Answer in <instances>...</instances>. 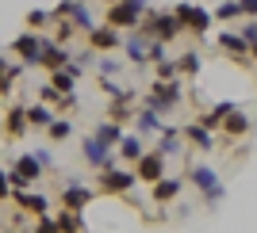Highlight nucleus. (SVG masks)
<instances>
[{
  "mask_svg": "<svg viewBox=\"0 0 257 233\" xmlns=\"http://www.w3.org/2000/svg\"><path fill=\"white\" fill-rule=\"evenodd\" d=\"M39 96H43V104H54V100H62V92L54 84H46V88H39Z\"/></svg>",
  "mask_w": 257,
  "mask_h": 233,
  "instance_id": "nucleus-31",
  "label": "nucleus"
},
{
  "mask_svg": "<svg viewBox=\"0 0 257 233\" xmlns=\"http://www.w3.org/2000/svg\"><path fill=\"white\" fill-rule=\"evenodd\" d=\"M27 126H31V122H27V107H12V115H8V134H16V138H20Z\"/></svg>",
  "mask_w": 257,
  "mask_h": 233,
  "instance_id": "nucleus-14",
  "label": "nucleus"
},
{
  "mask_svg": "<svg viewBox=\"0 0 257 233\" xmlns=\"http://www.w3.org/2000/svg\"><path fill=\"white\" fill-rule=\"evenodd\" d=\"M154 96H158V100H165V104H177V100H181V84H177V80H173V76H169V84H158V88H154Z\"/></svg>",
  "mask_w": 257,
  "mask_h": 233,
  "instance_id": "nucleus-17",
  "label": "nucleus"
},
{
  "mask_svg": "<svg viewBox=\"0 0 257 233\" xmlns=\"http://www.w3.org/2000/svg\"><path fill=\"white\" fill-rule=\"evenodd\" d=\"M158 134H161V153H177V130H165V126H161L158 130Z\"/></svg>",
  "mask_w": 257,
  "mask_h": 233,
  "instance_id": "nucleus-26",
  "label": "nucleus"
},
{
  "mask_svg": "<svg viewBox=\"0 0 257 233\" xmlns=\"http://www.w3.org/2000/svg\"><path fill=\"white\" fill-rule=\"evenodd\" d=\"M127 54H131V62H146V46L139 42V38H127Z\"/></svg>",
  "mask_w": 257,
  "mask_h": 233,
  "instance_id": "nucleus-29",
  "label": "nucleus"
},
{
  "mask_svg": "<svg viewBox=\"0 0 257 233\" xmlns=\"http://www.w3.org/2000/svg\"><path fill=\"white\" fill-rule=\"evenodd\" d=\"M142 8H146V0H123V4H111V12H107V20L111 23H119V27H135L139 23V16H142Z\"/></svg>",
  "mask_w": 257,
  "mask_h": 233,
  "instance_id": "nucleus-2",
  "label": "nucleus"
},
{
  "mask_svg": "<svg viewBox=\"0 0 257 233\" xmlns=\"http://www.w3.org/2000/svg\"><path fill=\"white\" fill-rule=\"evenodd\" d=\"M92 46L96 50H111V46H119V34L107 31V27H92Z\"/></svg>",
  "mask_w": 257,
  "mask_h": 233,
  "instance_id": "nucleus-13",
  "label": "nucleus"
},
{
  "mask_svg": "<svg viewBox=\"0 0 257 233\" xmlns=\"http://www.w3.org/2000/svg\"><path fill=\"white\" fill-rule=\"evenodd\" d=\"M12 172H20L27 184H35L39 176H43V164H39V157H35V153H23V157H16V168H12Z\"/></svg>",
  "mask_w": 257,
  "mask_h": 233,
  "instance_id": "nucleus-8",
  "label": "nucleus"
},
{
  "mask_svg": "<svg viewBox=\"0 0 257 233\" xmlns=\"http://www.w3.org/2000/svg\"><path fill=\"white\" fill-rule=\"evenodd\" d=\"M96 138H100V142H107V146H111V142H119V138H123V130H119L115 122H104V126L96 130Z\"/></svg>",
  "mask_w": 257,
  "mask_h": 233,
  "instance_id": "nucleus-24",
  "label": "nucleus"
},
{
  "mask_svg": "<svg viewBox=\"0 0 257 233\" xmlns=\"http://www.w3.org/2000/svg\"><path fill=\"white\" fill-rule=\"evenodd\" d=\"M50 107H27V122L31 126H50Z\"/></svg>",
  "mask_w": 257,
  "mask_h": 233,
  "instance_id": "nucleus-21",
  "label": "nucleus"
},
{
  "mask_svg": "<svg viewBox=\"0 0 257 233\" xmlns=\"http://www.w3.org/2000/svg\"><path fill=\"white\" fill-rule=\"evenodd\" d=\"M146 54H150L154 62H161V58H165V46H161V42H154V46H150V50H146Z\"/></svg>",
  "mask_w": 257,
  "mask_h": 233,
  "instance_id": "nucleus-37",
  "label": "nucleus"
},
{
  "mask_svg": "<svg viewBox=\"0 0 257 233\" xmlns=\"http://www.w3.org/2000/svg\"><path fill=\"white\" fill-rule=\"evenodd\" d=\"M242 38H246V42H253V46H257V20H253V23H249L246 31H242Z\"/></svg>",
  "mask_w": 257,
  "mask_h": 233,
  "instance_id": "nucleus-35",
  "label": "nucleus"
},
{
  "mask_svg": "<svg viewBox=\"0 0 257 233\" xmlns=\"http://www.w3.org/2000/svg\"><path fill=\"white\" fill-rule=\"evenodd\" d=\"M131 184H139V176H131V172H115V168H104V188H107V191H131Z\"/></svg>",
  "mask_w": 257,
  "mask_h": 233,
  "instance_id": "nucleus-9",
  "label": "nucleus"
},
{
  "mask_svg": "<svg viewBox=\"0 0 257 233\" xmlns=\"http://www.w3.org/2000/svg\"><path fill=\"white\" fill-rule=\"evenodd\" d=\"M12 195V180H8V172L0 168V199H8Z\"/></svg>",
  "mask_w": 257,
  "mask_h": 233,
  "instance_id": "nucleus-33",
  "label": "nucleus"
},
{
  "mask_svg": "<svg viewBox=\"0 0 257 233\" xmlns=\"http://www.w3.org/2000/svg\"><path fill=\"white\" fill-rule=\"evenodd\" d=\"M58 12H62V16H73V20L81 23L85 31H92V16H88V8L81 4V0H65V4H62Z\"/></svg>",
  "mask_w": 257,
  "mask_h": 233,
  "instance_id": "nucleus-12",
  "label": "nucleus"
},
{
  "mask_svg": "<svg viewBox=\"0 0 257 233\" xmlns=\"http://www.w3.org/2000/svg\"><path fill=\"white\" fill-rule=\"evenodd\" d=\"M58 226H62V230H81V226H85V222L77 218V210H69V214H65V218H62V222H58Z\"/></svg>",
  "mask_w": 257,
  "mask_h": 233,
  "instance_id": "nucleus-30",
  "label": "nucleus"
},
{
  "mask_svg": "<svg viewBox=\"0 0 257 233\" xmlns=\"http://www.w3.org/2000/svg\"><path fill=\"white\" fill-rule=\"evenodd\" d=\"M16 202H20L23 210H46V195H27V191H16Z\"/></svg>",
  "mask_w": 257,
  "mask_h": 233,
  "instance_id": "nucleus-16",
  "label": "nucleus"
},
{
  "mask_svg": "<svg viewBox=\"0 0 257 233\" xmlns=\"http://www.w3.org/2000/svg\"><path fill=\"white\" fill-rule=\"evenodd\" d=\"M20 73H23V65H8L4 58H0V92H8V88H12V80H16Z\"/></svg>",
  "mask_w": 257,
  "mask_h": 233,
  "instance_id": "nucleus-18",
  "label": "nucleus"
},
{
  "mask_svg": "<svg viewBox=\"0 0 257 233\" xmlns=\"http://www.w3.org/2000/svg\"><path fill=\"white\" fill-rule=\"evenodd\" d=\"M219 42H223V46H226V50H238V54H242V50H246V46H249V42H246V38H242V34H230V31H226V34H223V38H219Z\"/></svg>",
  "mask_w": 257,
  "mask_h": 233,
  "instance_id": "nucleus-28",
  "label": "nucleus"
},
{
  "mask_svg": "<svg viewBox=\"0 0 257 233\" xmlns=\"http://www.w3.org/2000/svg\"><path fill=\"white\" fill-rule=\"evenodd\" d=\"M69 134H73V126H69V122H65V118H50V138H69Z\"/></svg>",
  "mask_w": 257,
  "mask_h": 233,
  "instance_id": "nucleus-25",
  "label": "nucleus"
},
{
  "mask_svg": "<svg viewBox=\"0 0 257 233\" xmlns=\"http://www.w3.org/2000/svg\"><path fill=\"white\" fill-rule=\"evenodd\" d=\"M161 126H165V122L158 118V111H154V107H142V111H139V130H142V134H150V130H161Z\"/></svg>",
  "mask_w": 257,
  "mask_h": 233,
  "instance_id": "nucleus-15",
  "label": "nucleus"
},
{
  "mask_svg": "<svg viewBox=\"0 0 257 233\" xmlns=\"http://www.w3.org/2000/svg\"><path fill=\"white\" fill-rule=\"evenodd\" d=\"M192 184L207 195V202H211V206H219V202H223V188H219V176H215L207 164H196V168H192Z\"/></svg>",
  "mask_w": 257,
  "mask_h": 233,
  "instance_id": "nucleus-1",
  "label": "nucleus"
},
{
  "mask_svg": "<svg viewBox=\"0 0 257 233\" xmlns=\"http://www.w3.org/2000/svg\"><path fill=\"white\" fill-rule=\"evenodd\" d=\"M139 180H161V153H142L139 157Z\"/></svg>",
  "mask_w": 257,
  "mask_h": 233,
  "instance_id": "nucleus-10",
  "label": "nucleus"
},
{
  "mask_svg": "<svg viewBox=\"0 0 257 233\" xmlns=\"http://www.w3.org/2000/svg\"><path fill=\"white\" fill-rule=\"evenodd\" d=\"M12 50L20 54V58H23L27 65H39V54H43V38H39V34H20Z\"/></svg>",
  "mask_w": 257,
  "mask_h": 233,
  "instance_id": "nucleus-5",
  "label": "nucleus"
},
{
  "mask_svg": "<svg viewBox=\"0 0 257 233\" xmlns=\"http://www.w3.org/2000/svg\"><path fill=\"white\" fill-rule=\"evenodd\" d=\"M226 122H223V126L226 130H230V134H246V130H249V122H246V115H238V111H234V107H230V111H226Z\"/></svg>",
  "mask_w": 257,
  "mask_h": 233,
  "instance_id": "nucleus-19",
  "label": "nucleus"
},
{
  "mask_svg": "<svg viewBox=\"0 0 257 233\" xmlns=\"http://www.w3.org/2000/svg\"><path fill=\"white\" fill-rule=\"evenodd\" d=\"M177 191H181V180H158V188H154V195H158V199H173Z\"/></svg>",
  "mask_w": 257,
  "mask_h": 233,
  "instance_id": "nucleus-23",
  "label": "nucleus"
},
{
  "mask_svg": "<svg viewBox=\"0 0 257 233\" xmlns=\"http://www.w3.org/2000/svg\"><path fill=\"white\" fill-rule=\"evenodd\" d=\"M215 16H219V20H234V16H242V4H238V0H226V4H219Z\"/></svg>",
  "mask_w": 257,
  "mask_h": 233,
  "instance_id": "nucleus-27",
  "label": "nucleus"
},
{
  "mask_svg": "<svg viewBox=\"0 0 257 233\" xmlns=\"http://www.w3.org/2000/svg\"><path fill=\"white\" fill-rule=\"evenodd\" d=\"M242 4V12H249V16H257V0H238Z\"/></svg>",
  "mask_w": 257,
  "mask_h": 233,
  "instance_id": "nucleus-39",
  "label": "nucleus"
},
{
  "mask_svg": "<svg viewBox=\"0 0 257 233\" xmlns=\"http://www.w3.org/2000/svg\"><path fill=\"white\" fill-rule=\"evenodd\" d=\"M188 138L196 142V146H204V149H211V130L200 122V126H188Z\"/></svg>",
  "mask_w": 257,
  "mask_h": 233,
  "instance_id": "nucleus-22",
  "label": "nucleus"
},
{
  "mask_svg": "<svg viewBox=\"0 0 257 233\" xmlns=\"http://www.w3.org/2000/svg\"><path fill=\"white\" fill-rule=\"evenodd\" d=\"M181 27L184 23L177 20V12H161V16H154L150 20V34H158V38H177V34H181Z\"/></svg>",
  "mask_w": 257,
  "mask_h": 233,
  "instance_id": "nucleus-4",
  "label": "nucleus"
},
{
  "mask_svg": "<svg viewBox=\"0 0 257 233\" xmlns=\"http://www.w3.org/2000/svg\"><path fill=\"white\" fill-rule=\"evenodd\" d=\"M27 23H31V27H43V23H46V12H43V8H35L31 16H27Z\"/></svg>",
  "mask_w": 257,
  "mask_h": 233,
  "instance_id": "nucleus-34",
  "label": "nucleus"
},
{
  "mask_svg": "<svg viewBox=\"0 0 257 233\" xmlns=\"http://www.w3.org/2000/svg\"><path fill=\"white\" fill-rule=\"evenodd\" d=\"M181 65L188 69V73H196V69H200V54H184V58H181Z\"/></svg>",
  "mask_w": 257,
  "mask_h": 233,
  "instance_id": "nucleus-32",
  "label": "nucleus"
},
{
  "mask_svg": "<svg viewBox=\"0 0 257 233\" xmlns=\"http://www.w3.org/2000/svg\"><path fill=\"white\" fill-rule=\"evenodd\" d=\"M115 69H119V65H115V62H107V58H104V62H100V73H104V76H111V73H115Z\"/></svg>",
  "mask_w": 257,
  "mask_h": 233,
  "instance_id": "nucleus-38",
  "label": "nucleus"
},
{
  "mask_svg": "<svg viewBox=\"0 0 257 233\" xmlns=\"http://www.w3.org/2000/svg\"><path fill=\"white\" fill-rule=\"evenodd\" d=\"M119 157L139 160V157H142V142H139V138H119Z\"/></svg>",
  "mask_w": 257,
  "mask_h": 233,
  "instance_id": "nucleus-20",
  "label": "nucleus"
},
{
  "mask_svg": "<svg viewBox=\"0 0 257 233\" xmlns=\"http://www.w3.org/2000/svg\"><path fill=\"white\" fill-rule=\"evenodd\" d=\"M177 20L188 23L196 34H204V31H207V23H211V16H207L204 8H196V4H177Z\"/></svg>",
  "mask_w": 257,
  "mask_h": 233,
  "instance_id": "nucleus-3",
  "label": "nucleus"
},
{
  "mask_svg": "<svg viewBox=\"0 0 257 233\" xmlns=\"http://www.w3.org/2000/svg\"><path fill=\"white\" fill-rule=\"evenodd\" d=\"M62 199H65V210H81V206H85V202L92 199V191H88V188H81V184H69Z\"/></svg>",
  "mask_w": 257,
  "mask_h": 233,
  "instance_id": "nucleus-11",
  "label": "nucleus"
},
{
  "mask_svg": "<svg viewBox=\"0 0 257 233\" xmlns=\"http://www.w3.org/2000/svg\"><path fill=\"white\" fill-rule=\"evenodd\" d=\"M158 73H161V76H173V73H177V62H161Z\"/></svg>",
  "mask_w": 257,
  "mask_h": 233,
  "instance_id": "nucleus-36",
  "label": "nucleus"
},
{
  "mask_svg": "<svg viewBox=\"0 0 257 233\" xmlns=\"http://www.w3.org/2000/svg\"><path fill=\"white\" fill-rule=\"evenodd\" d=\"M85 157H88V164H96V168H111L107 142H100V138H88V142H85Z\"/></svg>",
  "mask_w": 257,
  "mask_h": 233,
  "instance_id": "nucleus-6",
  "label": "nucleus"
},
{
  "mask_svg": "<svg viewBox=\"0 0 257 233\" xmlns=\"http://www.w3.org/2000/svg\"><path fill=\"white\" fill-rule=\"evenodd\" d=\"M65 62H69V58H65L62 46L50 42V38H43V54H39V65H46V69H62Z\"/></svg>",
  "mask_w": 257,
  "mask_h": 233,
  "instance_id": "nucleus-7",
  "label": "nucleus"
}]
</instances>
